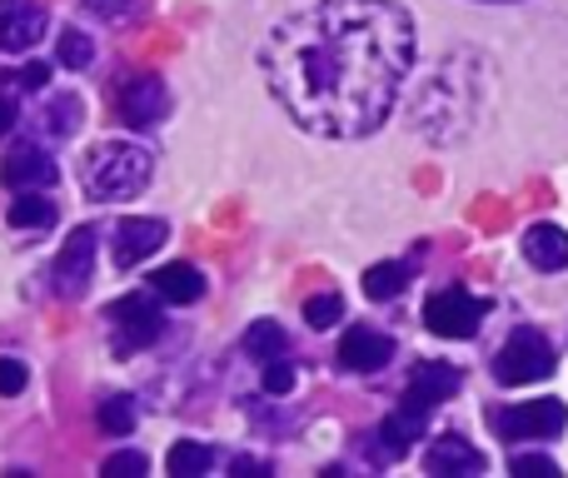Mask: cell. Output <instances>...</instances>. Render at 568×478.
<instances>
[{"label":"cell","mask_w":568,"mask_h":478,"mask_svg":"<svg viewBox=\"0 0 568 478\" xmlns=\"http://www.w3.org/2000/svg\"><path fill=\"white\" fill-rule=\"evenodd\" d=\"M554 344L539 329H514L504 349L494 354V379L499 384H539L554 374Z\"/></svg>","instance_id":"277c9868"},{"label":"cell","mask_w":568,"mask_h":478,"mask_svg":"<svg viewBox=\"0 0 568 478\" xmlns=\"http://www.w3.org/2000/svg\"><path fill=\"white\" fill-rule=\"evenodd\" d=\"M45 35V6L40 0H0V50L20 55Z\"/></svg>","instance_id":"8fae6325"},{"label":"cell","mask_w":568,"mask_h":478,"mask_svg":"<svg viewBox=\"0 0 568 478\" xmlns=\"http://www.w3.org/2000/svg\"><path fill=\"white\" fill-rule=\"evenodd\" d=\"M429 474L439 478H469V474H484V454L474 449L469 439H459V434H444V439L429 444Z\"/></svg>","instance_id":"2e32d148"},{"label":"cell","mask_w":568,"mask_h":478,"mask_svg":"<svg viewBox=\"0 0 568 478\" xmlns=\"http://www.w3.org/2000/svg\"><path fill=\"white\" fill-rule=\"evenodd\" d=\"M260 384H265V394H275V399H284V394L294 389V364H284V359H265V374H260Z\"/></svg>","instance_id":"4316f807"},{"label":"cell","mask_w":568,"mask_h":478,"mask_svg":"<svg viewBox=\"0 0 568 478\" xmlns=\"http://www.w3.org/2000/svg\"><path fill=\"white\" fill-rule=\"evenodd\" d=\"M165 115H170L165 80H155V75L125 80V90H120V120H125V125L145 130V125H155V120H165Z\"/></svg>","instance_id":"30bf717a"},{"label":"cell","mask_w":568,"mask_h":478,"mask_svg":"<svg viewBox=\"0 0 568 478\" xmlns=\"http://www.w3.org/2000/svg\"><path fill=\"white\" fill-rule=\"evenodd\" d=\"M10 130H16V105L0 100V135H10Z\"/></svg>","instance_id":"d6a6232c"},{"label":"cell","mask_w":568,"mask_h":478,"mask_svg":"<svg viewBox=\"0 0 568 478\" xmlns=\"http://www.w3.org/2000/svg\"><path fill=\"white\" fill-rule=\"evenodd\" d=\"M210 464H215V454L205 449V444H175V449H170V459H165V469L175 474V478H200L210 469Z\"/></svg>","instance_id":"44dd1931"},{"label":"cell","mask_w":568,"mask_h":478,"mask_svg":"<svg viewBox=\"0 0 568 478\" xmlns=\"http://www.w3.org/2000/svg\"><path fill=\"white\" fill-rule=\"evenodd\" d=\"M389 359H394V339L379 329H369V324H354V329L339 339V364L354 374H374Z\"/></svg>","instance_id":"5bb4252c"},{"label":"cell","mask_w":568,"mask_h":478,"mask_svg":"<svg viewBox=\"0 0 568 478\" xmlns=\"http://www.w3.org/2000/svg\"><path fill=\"white\" fill-rule=\"evenodd\" d=\"M105 474H110V478H115V474H150V459H145V454H135V449L110 454V459H105Z\"/></svg>","instance_id":"f1b7e54d"},{"label":"cell","mask_w":568,"mask_h":478,"mask_svg":"<svg viewBox=\"0 0 568 478\" xmlns=\"http://www.w3.org/2000/svg\"><path fill=\"white\" fill-rule=\"evenodd\" d=\"M85 195L90 200H130L150 185V150L130 145V140H110L95 145L85 160Z\"/></svg>","instance_id":"3957f363"},{"label":"cell","mask_w":568,"mask_h":478,"mask_svg":"<svg viewBox=\"0 0 568 478\" xmlns=\"http://www.w3.org/2000/svg\"><path fill=\"white\" fill-rule=\"evenodd\" d=\"M409 264L389 260V264H374L369 274H364V294L369 299H394V294H404V284H409Z\"/></svg>","instance_id":"ffe728a7"},{"label":"cell","mask_w":568,"mask_h":478,"mask_svg":"<svg viewBox=\"0 0 568 478\" xmlns=\"http://www.w3.org/2000/svg\"><path fill=\"white\" fill-rule=\"evenodd\" d=\"M45 125H50V135H75L80 130V100L75 95H55L50 100V110H45Z\"/></svg>","instance_id":"d4e9b609"},{"label":"cell","mask_w":568,"mask_h":478,"mask_svg":"<svg viewBox=\"0 0 568 478\" xmlns=\"http://www.w3.org/2000/svg\"><path fill=\"white\" fill-rule=\"evenodd\" d=\"M564 424H568V409L559 399H529L519 409L494 414V429L504 439H554V434H564Z\"/></svg>","instance_id":"52a82bcc"},{"label":"cell","mask_w":568,"mask_h":478,"mask_svg":"<svg viewBox=\"0 0 568 478\" xmlns=\"http://www.w3.org/2000/svg\"><path fill=\"white\" fill-rule=\"evenodd\" d=\"M459 384H464V374L454 369V364H444V359H429V364H419V369L409 374V389H404V399L409 404H419V409H439L444 399H454L459 394Z\"/></svg>","instance_id":"9a60e30c"},{"label":"cell","mask_w":568,"mask_h":478,"mask_svg":"<svg viewBox=\"0 0 568 478\" xmlns=\"http://www.w3.org/2000/svg\"><path fill=\"white\" fill-rule=\"evenodd\" d=\"M20 389H26V364H20V359H0V394H6V399H16Z\"/></svg>","instance_id":"f546056e"},{"label":"cell","mask_w":568,"mask_h":478,"mask_svg":"<svg viewBox=\"0 0 568 478\" xmlns=\"http://www.w3.org/2000/svg\"><path fill=\"white\" fill-rule=\"evenodd\" d=\"M55 175H60L55 160H50L40 145H16L6 160H0V185L16 190V195L20 190H50Z\"/></svg>","instance_id":"7c38bea8"},{"label":"cell","mask_w":568,"mask_h":478,"mask_svg":"<svg viewBox=\"0 0 568 478\" xmlns=\"http://www.w3.org/2000/svg\"><path fill=\"white\" fill-rule=\"evenodd\" d=\"M95 419H100V429H105V434H115V439H125V434L135 429V404H130L125 394H110V399L100 404V414H95Z\"/></svg>","instance_id":"7402d4cb"},{"label":"cell","mask_w":568,"mask_h":478,"mask_svg":"<svg viewBox=\"0 0 568 478\" xmlns=\"http://www.w3.org/2000/svg\"><path fill=\"white\" fill-rule=\"evenodd\" d=\"M10 225L16 230H45L55 225V205L50 200H40V190H20V200H10Z\"/></svg>","instance_id":"d6986e66"},{"label":"cell","mask_w":568,"mask_h":478,"mask_svg":"<svg viewBox=\"0 0 568 478\" xmlns=\"http://www.w3.org/2000/svg\"><path fill=\"white\" fill-rule=\"evenodd\" d=\"M245 349L255 354V359H280V354H284V329H280V324H270V319L250 324Z\"/></svg>","instance_id":"603a6c76"},{"label":"cell","mask_w":568,"mask_h":478,"mask_svg":"<svg viewBox=\"0 0 568 478\" xmlns=\"http://www.w3.org/2000/svg\"><path fill=\"white\" fill-rule=\"evenodd\" d=\"M55 50H60V65H70V70H85L90 60H95V45H90V35H80V30H65Z\"/></svg>","instance_id":"484cf974"},{"label":"cell","mask_w":568,"mask_h":478,"mask_svg":"<svg viewBox=\"0 0 568 478\" xmlns=\"http://www.w3.org/2000/svg\"><path fill=\"white\" fill-rule=\"evenodd\" d=\"M414 65V20L394 0H314L265 45L270 90L324 140H364L389 120Z\"/></svg>","instance_id":"6da1fadb"},{"label":"cell","mask_w":568,"mask_h":478,"mask_svg":"<svg viewBox=\"0 0 568 478\" xmlns=\"http://www.w3.org/2000/svg\"><path fill=\"white\" fill-rule=\"evenodd\" d=\"M10 80H16L20 90H45V80H50V65H45V60H30V65L20 70V75H10Z\"/></svg>","instance_id":"1f68e13d"},{"label":"cell","mask_w":568,"mask_h":478,"mask_svg":"<svg viewBox=\"0 0 568 478\" xmlns=\"http://www.w3.org/2000/svg\"><path fill=\"white\" fill-rule=\"evenodd\" d=\"M524 260L534 264V269H568V235L559 225H534L529 235H524Z\"/></svg>","instance_id":"ac0fdd59"},{"label":"cell","mask_w":568,"mask_h":478,"mask_svg":"<svg viewBox=\"0 0 568 478\" xmlns=\"http://www.w3.org/2000/svg\"><path fill=\"white\" fill-rule=\"evenodd\" d=\"M474 70H479V60H469V55L444 60V65L434 70V80L424 85L419 105H414V125H419V135L439 140V145L469 135L474 115H479V95H484V80L474 75Z\"/></svg>","instance_id":"7a4b0ae2"},{"label":"cell","mask_w":568,"mask_h":478,"mask_svg":"<svg viewBox=\"0 0 568 478\" xmlns=\"http://www.w3.org/2000/svg\"><path fill=\"white\" fill-rule=\"evenodd\" d=\"M489 6H509V0H489Z\"/></svg>","instance_id":"836d02e7"},{"label":"cell","mask_w":568,"mask_h":478,"mask_svg":"<svg viewBox=\"0 0 568 478\" xmlns=\"http://www.w3.org/2000/svg\"><path fill=\"white\" fill-rule=\"evenodd\" d=\"M155 299H150V294H125V299H115L105 309L120 354H135V349H145V344H155L160 334H165V309H160Z\"/></svg>","instance_id":"5b68a950"},{"label":"cell","mask_w":568,"mask_h":478,"mask_svg":"<svg viewBox=\"0 0 568 478\" xmlns=\"http://www.w3.org/2000/svg\"><path fill=\"white\" fill-rule=\"evenodd\" d=\"M484 314H489V304L474 299L469 289H439L429 294V304H424V324H429L439 339H474L484 324Z\"/></svg>","instance_id":"8992f818"},{"label":"cell","mask_w":568,"mask_h":478,"mask_svg":"<svg viewBox=\"0 0 568 478\" xmlns=\"http://www.w3.org/2000/svg\"><path fill=\"white\" fill-rule=\"evenodd\" d=\"M80 6H85L95 20H105V26H115V20H125L130 10H135V0H80Z\"/></svg>","instance_id":"83f0119b"},{"label":"cell","mask_w":568,"mask_h":478,"mask_svg":"<svg viewBox=\"0 0 568 478\" xmlns=\"http://www.w3.org/2000/svg\"><path fill=\"white\" fill-rule=\"evenodd\" d=\"M339 319H344L339 294H314V299H304V324H310V329H334Z\"/></svg>","instance_id":"cb8c5ba5"},{"label":"cell","mask_w":568,"mask_h":478,"mask_svg":"<svg viewBox=\"0 0 568 478\" xmlns=\"http://www.w3.org/2000/svg\"><path fill=\"white\" fill-rule=\"evenodd\" d=\"M509 469L514 474H559V464H554L549 454H514Z\"/></svg>","instance_id":"4dcf8cb0"},{"label":"cell","mask_w":568,"mask_h":478,"mask_svg":"<svg viewBox=\"0 0 568 478\" xmlns=\"http://www.w3.org/2000/svg\"><path fill=\"white\" fill-rule=\"evenodd\" d=\"M150 289H155L165 304H195L200 294H205V274H200L190 260H180V264H165V269L150 274Z\"/></svg>","instance_id":"e0dca14e"},{"label":"cell","mask_w":568,"mask_h":478,"mask_svg":"<svg viewBox=\"0 0 568 478\" xmlns=\"http://www.w3.org/2000/svg\"><path fill=\"white\" fill-rule=\"evenodd\" d=\"M424 429H429V409H419V404L404 399L399 409L389 414V419L379 424V434H374V459L379 464H399L404 454L414 449V439H424Z\"/></svg>","instance_id":"ba28073f"},{"label":"cell","mask_w":568,"mask_h":478,"mask_svg":"<svg viewBox=\"0 0 568 478\" xmlns=\"http://www.w3.org/2000/svg\"><path fill=\"white\" fill-rule=\"evenodd\" d=\"M165 240H170L165 220H150V215L120 220V225H115V264H120V269H135V264L150 260V254H155Z\"/></svg>","instance_id":"4fadbf2b"},{"label":"cell","mask_w":568,"mask_h":478,"mask_svg":"<svg viewBox=\"0 0 568 478\" xmlns=\"http://www.w3.org/2000/svg\"><path fill=\"white\" fill-rule=\"evenodd\" d=\"M90 274H95V230L80 225L75 235L65 240V250H60L55 260V284L65 299H80V294L90 289Z\"/></svg>","instance_id":"9c48e42d"}]
</instances>
